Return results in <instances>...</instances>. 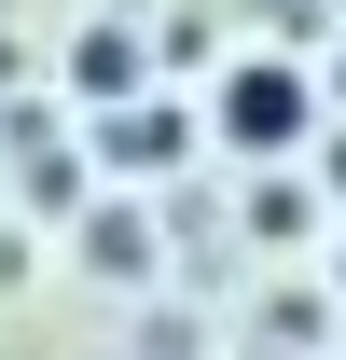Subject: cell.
I'll return each mask as SVG.
<instances>
[{
  "label": "cell",
  "mask_w": 346,
  "mask_h": 360,
  "mask_svg": "<svg viewBox=\"0 0 346 360\" xmlns=\"http://www.w3.org/2000/svg\"><path fill=\"white\" fill-rule=\"evenodd\" d=\"M222 139H236V153H291V139H305V70L250 56V70L222 84Z\"/></svg>",
  "instance_id": "obj_1"
},
{
  "label": "cell",
  "mask_w": 346,
  "mask_h": 360,
  "mask_svg": "<svg viewBox=\"0 0 346 360\" xmlns=\"http://www.w3.org/2000/svg\"><path fill=\"white\" fill-rule=\"evenodd\" d=\"M111 153H125V167H167L180 125H167V111H125V125H111Z\"/></svg>",
  "instance_id": "obj_2"
}]
</instances>
